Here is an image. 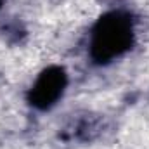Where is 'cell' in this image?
<instances>
[{
    "instance_id": "6da1fadb",
    "label": "cell",
    "mask_w": 149,
    "mask_h": 149,
    "mask_svg": "<svg viewBox=\"0 0 149 149\" xmlns=\"http://www.w3.org/2000/svg\"><path fill=\"white\" fill-rule=\"evenodd\" d=\"M134 40L135 30L132 16L123 10L106 12L92 28L90 57L95 64H109L132 49Z\"/></svg>"
},
{
    "instance_id": "7a4b0ae2",
    "label": "cell",
    "mask_w": 149,
    "mask_h": 149,
    "mask_svg": "<svg viewBox=\"0 0 149 149\" xmlns=\"http://www.w3.org/2000/svg\"><path fill=\"white\" fill-rule=\"evenodd\" d=\"M68 85V74L63 66H47L38 74L28 92V102L40 111L50 109L64 94Z\"/></svg>"
},
{
    "instance_id": "3957f363",
    "label": "cell",
    "mask_w": 149,
    "mask_h": 149,
    "mask_svg": "<svg viewBox=\"0 0 149 149\" xmlns=\"http://www.w3.org/2000/svg\"><path fill=\"white\" fill-rule=\"evenodd\" d=\"M2 2H3V0H0V7H2Z\"/></svg>"
}]
</instances>
